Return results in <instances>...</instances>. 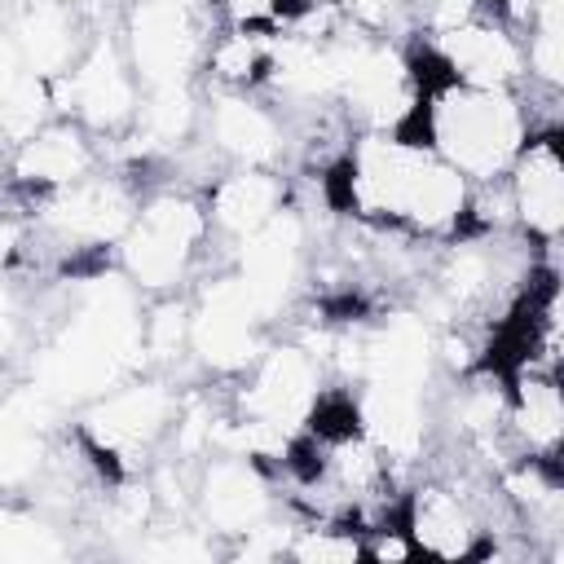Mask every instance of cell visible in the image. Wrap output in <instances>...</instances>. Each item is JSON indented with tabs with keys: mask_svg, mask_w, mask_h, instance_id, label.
<instances>
[{
	"mask_svg": "<svg viewBox=\"0 0 564 564\" xmlns=\"http://www.w3.org/2000/svg\"><path fill=\"white\" fill-rule=\"evenodd\" d=\"M419 44L458 84H476V88H524V44L489 9H480L467 22H458L454 31H441L432 40H419Z\"/></svg>",
	"mask_w": 564,
	"mask_h": 564,
	"instance_id": "cell-11",
	"label": "cell"
},
{
	"mask_svg": "<svg viewBox=\"0 0 564 564\" xmlns=\"http://www.w3.org/2000/svg\"><path fill=\"white\" fill-rule=\"evenodd\" d=\"M502 432L507 449L524 458H560L564 449V388L555 370L502 375Z\"/></svg>",
	"mask_w": 564,
	"mask_h": 564,
	"instance_id": "cell-13",
	"label": "cell"
},
{
	"mask_svg": "<svg viewBox=\"0 0 564 564\" xmlns=\"http://www.w3.org/2000/svg\"><path fill=\"white\" fill-rule=\"evenodd\" d=\"M220 26H229L220 0H123L115 13V35L141 88L203 84V62Z\"/></svg>",
	"mask_w": 564,
	"mask_h": 564,
	"instance_id": "cell-4",
	"label": "cell"
},
{
	"mask_svg": "<svg viewBox=\"0 0 564 564\" xmlns=\"http://www.w3.org/2000/svg\"><path fill=\"white\" fill-rule=\"evenodd\" d=\"M62 4H70L88 22H115V13H119L123 0H62Z\"/></svg>",
	"mask_w": 564,
	"mask_h": 564,
	"instance_id": "cell-15",
	"label": "cell"
},
{
	"mask_svg": "<svg viewBox=\"0 0 564 564\" xmlns=\"http://www.w3.org/2000/svg\"><path fill=\"white\" fill-rule=\"evenodd\" d=\"M48 97H53V115H66V119L84 123L101 145L119 141L132 128L141 84L128 66V53H123L119 35H115V22L93 26L79 57L48 84Z\"/></svg>",
	"mask_w": 564,
	"mask_h": 564,
	"instance_id": "cell-6",
	"label": "cell"
},
{
	"mask_svg": "<svg viewBox=\"0 0 564 564\" xmlns=\"http://www.w3.org/2000/svg\"><path fill=\"white\" fill-rule=\"evenodd\" d=\"M101 163H106V145L84 123L66 115H48L40 128H31L22 141L4 150V185L35 203L62 185H75Z\"/></svg>",
	"mask_w": 564,
	"mask_h": 564,
	"instance_id": "cell-9",
	"label": "cell"
},
{
	"mask_svg": "<svg viewBox=\"0 0 564 564\" xmlns=\"http://www.w3.org/2000/svg\"><path fill=\"white\" fill-rule=\"evenodd\" d=\"M4 26H9L22 62L31 66V75H40L44 84H53L79 57V48L88 44V35H93L97 22L79 18L62 0H18L9 9Z\"/></svg>",
	"mask_w": 564,
	"mask_h": 564,
	"instance_id": "cell-14",
	"label": "cell"
},
{
	"mask_svg": "<svg viewBox=\"0 0 564 564\" xmlns=\"http://www.w3.org/2000/svg\"><path fill=\"white\" fill-rule=\"evenodd\" d=\"M278 511H282L278 489L256 458L234 454V449H216L194 467L189 516L220 542V551L229 542H238L242 533L260 529L264 520H273Z\"/></svg>",
	"mask_w": 564,
	"mask_h": 564,
	"instance_id": "cell-8",
	"label": "cell"
},
{
	"mask_svg": "<svg viewBox=\"0 0 564 564\" xmlns=\"http://www.w3.org/2000/svg\"><path fill=\"white\" fill-rule=\"evenodd\" d=\"M291 203V172L282 167H220L203 185V207L220 256H229L247 234L273 220Z\"/></svg>",
	"mask_w": 564,
	"mask_h": 564,
	"instance_id": "cell-12",
	"label": "cell"
},
{
	"mask_svg": "<svg viewBox=\"0 0 564 564\" xmlns=\"http://www.w3.org/2000/svg\"><path fill=\"white\" fill-rule=\"evenodd\" d=\"M225 256L212 238L203 185L159 176L145 185L119 247L115 269L145 295H181L189 291L207 269H220Z\"/></svg>",
	"mask_w": 564,
	"mask_h": 564,
	"instance_id": "cell-3",
	"label": "cell"
},
{
	"mask_svg": "<svg viewBox=\"0 0 564 564\" xmlns=\"http://www.w3.org/2000/svg\"><path fill=\"white\" fill-rule=\"evenodd\" d=\"M507 203H511V225L524 242L555 251L564 234V154H560V132H529L520 154L511 159L502 176Z\"/></svg>",
	"mask_w": 564,
	"mask_h": 564,
	"instance_id": "cell-10",
	"label": "cell"
},
{
	"mask_svg": "<svg viewBox=\"0 0 564 564\" xmlns=\"http://www.w3.org/2000/svg\"><path fill=\"white\" fill-rule=\"evenodd\" d=\"M405 53H410L414 79L423 88L410 137L423 141L432 154H441L471 185L502 181L511 159L520 154V145L533 132L524 88L458 84L436 66V57L419 40H405Z\"/></svg>",
	"mask_w": 564,
	"mask_h": 564,
	"instance_id": "cell-2",
	"label": "cell"
},
{
	"mask_svg": "<svg viewBox=\"0 0 564 564\" xmlns=\"http://www.w3.org/2000/svg\"><path fill=\"white\" fill-rule=\"evenodd\" d=\"M185 304H189L185 361L212 383H225V379L242 375L273 335V326L264 322V313L242 291V282L234 278L229 264L207 269L185 291Z\"/></svg>",
	"mask_w": 564,
	"mask_h": 564,
	"instance_id": "cell-5",
	"label": "cell"
},
{
	"mask_svg": "<svg viewBox=\"0 0 564 564\" xmlns=\"http://www.w3.org/2000/svg\"><path fill=\"white\" fill-rule=\"evenodd\" d=\"M308 181H317L322 203L335 216L392 229L427 247L458 238L467 225L471 181L401 132H352L348 150Z\"/></svg>",
	"mask_w": 564,
	"mask_h": 564,
	"instance_id": "cell-1",
	"label": "cell"
},
{
	"mask_svg": "<svg viewBox=\"0 0 564 564\" xmlns=\"http://www.w3.org/2000/svg\"><path fill=\"white\" fill-rule=\"evenodd\" d=\"M198 145L216 167H282L291 172V119L256 88H203Z\"/></svg>",
	"mask_w": 564,
	"mask_h": 564,
	"instance_id": "cell-7",
	"label": "cell"
}]
</instances>
